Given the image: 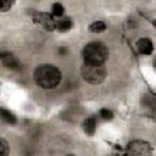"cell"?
<instances>
[{"label": "cell", "mask_w": 156, "mask_h": 156, "mask_svg": "<svg viewBox=\"0 0 156 156\" xmlns=\"http://www.w3.org/2000/svg\"><path fill=\"white\" fill-rule=\"evenodd\" d=\"M61 71L54 65H40L34 71V80L43 89H52L60 84Z\"/></svg>", "instance_id": "obj_1"}, {"label": "cell", "mask_w": 156, "mask_h": 156, "mask_svg": "<svg viewBox=\"0 0 156 156\" xmlns=\"http://www.w3.org/2000/svg\"><path fill=\"white\" fill-rule=\"evenodd\" d=\"M83 56L85 60V63L89 65H104L108 56V49L106 45L99 41H93L85 45L83 50Z\"/></svg>", "instance_id": "obj_2"}, {"label": "cell", "mask_w": 156, "mask_h": 156, "mask_svg": "<svg viewBox=\"0 0 156 156\" xmlns=\"http://www.w3.org/2000/svg\"><path fill=\"white\" fill-rule=\"evenodd\" d=\"M82 77L84 80L91 84H99L101 83L106 77V68L104 65H89L84 63L82 66Z\"/></svg>", "instance_id": "obj_3"}, {"label": "cell", "mask_w": 156, "mask_h": 156, "mask_svg": "<svg viewBox=\"0 0 156 156\" xmlns=\"http://www.w3.org/2000/svg\"><path fill=\"white\" fill-rule=\"evenodd\" d=\"M152 147L147 141L134 140L128 144L126 155L127 156H151Z\"/></svg>", "instance_id": "obj_4"}, {"label": "cell", "mask_w": 156, "mask_h": 156, "mask_svg": "<svg viewBox=\"0 0 156 156\" xmlns=\"http://www.w3.org/2000/svg\"><path fill=\"white\" fill-rule=\"evenodd\" d=\"M34 21L43 24L48 30H52L54 28H56V21L48 13H37L34 16Z\"/></svg>", "instance_id": "obj_5"}, {"label": "cell", "mask_w": 156, "mask_h": 156, "mask_svg": "<svg viewBox=\"0 0 156 156\" xmlns=\"http://www.w3.org/2000/svg\"><path fill=\"white\" fill-rule=\"evenodd\" d=\"M136 49L143 55H150L154 51V44L149 38H140L136 41Z\"/></svg>", "instance_id": "obj_6"}, {"label": "cell", "mask_w": 156, "mask_h": 156, "mask_svg": "<svg viewBox=\"0 0 156 156\" xmlns=\"http://www.w3.org/2000/svg\"><path fill=\"white\" fill-rule=\"evenodd\" d=\"M2 63L5 67L7 68H11V69H18L20 68V62L18 60L11 55V54H5L2 52Z\"/></svg>", "instance_id": "obj_7"}, {"label": "cell", "mask_w": 156, "mask_h": 156, "mask_svg": "<svg viewBox=\"0 0 156 156\" xmlns=\"http://www.w3.org/2000/svg\"><path fill=\"white\" fill-rule=\"evenodd\" d=\"M83 128H84V132L88 135H93L96 130V118L93 117V116L88 117L83 123Z\"/></svg>", "instance_id": "obj_8"}, {"label": "cell", "mask_w": 156, "mask_h": 156, "mask_svg": "<svg viewBox=\"0 0 156 156\" xmlns=\"http://www.w3.org/2000/svg\"><path fill=\"white\" fill-rule=\"evenodd\" d=\"M72 22L69 18H61L58 21H56V29L60 32H66L71 28Z\"/></svg>", "instance_id": "obj_9"}, {"label": "cell", "mask_w": 156, "mask_h": 156, "mask_svg": "<svg viewBox=\"0 0 156 156\" xmlns=\"http://www.w3.org/2000/svg\"><path fill=\"white\" fill-rule=\"evenodd\" d=\"M1 118L6 122V123H10V124H13V123H16V117H15V115L11 112V111H9V110H6V108H1Z\"/></svg>", "instance_id": "obj_10"}, {"label": "cell", "mask_w": 156, "mask_h": 156, "mask_svg": "<svg viewBox=\"0 0 156 156\" xmlns=\"http://www.w3.org/2000/svg\"><path fill=\"white\" fill-rule=\"evenodd\" d=\"M143 106H145V108H151V110H155L156 107V99L149 94L144 95L143 98Z\"/></svg>", "instance_id": "obj_11"}, {"label": "cell", "mask_w": 156, "mask_h": 156, "mask_svg": "<svg viewBox=\"0 0 156 156\" xmlns=\"http://www.w3.org/2000/svg\"><path fill=\"white\" fill-rule=\"evenodd\" d=\"M89 29L93 33H101V32H104L106 29V24L102 21H96V22H94V23L90 24Z\"/></svg>", "instance_id": "obj_12"}, {"label": "cell", "mask_w": 156, "mask_h": 156, "mask_svg": "<svg viewBox=\"0 0 156 156\" xmlns=\"http://www.w3.org/2000/svg\"><path fill=\"white\" fill-rule=\"evenodd\" d=\"M63 6L61 5V4H58V2H56V4H54L52 6H51V12H52V16H56V17H61L62 15H63Z\"/></svg>", "instance_id": "obj_13"}, {"label": "cell", "mask_w": 156, "mask_h": 156, "mask_svg": "<svg viewBox=\"0 0 156 156\" xmlns=\"http://www.w3.org/2000/svg\"><path fill=\"white\" fill-rule=\"evenodd\" d=\"M99 115H100V117L104 118V119H111V118L113 117L112 111L108 110V108H106V107H105V108H101L100 112H99Z\"/></svg>", "instance_id": "obj_14"}, {"label": "cell", "mask_w": 156, "mask_h": 156, "mask_svg": "<svg viewBox=\"0 0 156 156\" xmlns=\"http://www.w3.org/2000/svg\"><path fill=\"white\" fill-rule=\"evenodd\" d=\"M9 155V144L5 139H1V156Z\"/></svg>", "instance_id": "obj_15"}, {"label": "cell", "mask_w": 156, "mask_h": 156, "mask_svg": "<svg viewBox=\"0 0 156 156\" xmlns=\"http://www.w3.org/2000/svg\"><path fill=\"white\" fill-rule=\"evenodd\" d=\"M0 6H1V11H7V10H10L11 4H10V1H1Z\"/></svg>", "instance_id": "obj_16"}, {"label": "cell", "mask_w": 156, "mask_h": 156, "mask_svg": "<svg viewBox=\"0 0 156 156\" xmlns=\"http://www.w3.org/2000/svg\"><path fill=\"white\" fill-rule=\"evenodd\" d=\"M154 67H155V69H156V58L154 60Z\"/></svg>", "instance_id": "obj_17"}, {"label": "cell", "mask_w": 156, "mask_h": 156, "mask_svg": "<svg viewBox=\"0 0 156 156\" xmlns=\"http://www.w3.org/2000/svg\"><path fill=\"white\" fill-rule=\"evenodd\" d=\"M154 26H155V27H156V20H155V21H154Z\"/></svg>", "instance_id": "obj_18"}, {"label": "cell", "mask_w": 156, "mask_h": 156, "mask_svg": "<svg viewBox=\"0 0 156 156\" xmlns=\"http://www.w3.org/2000/svg\"><path fill=\"white\" fill-rule=\"evenodd\" d=\"M66 156H74V155H66Z\"/></svg>", "instance_id": "obj_19"}]
</instances>
